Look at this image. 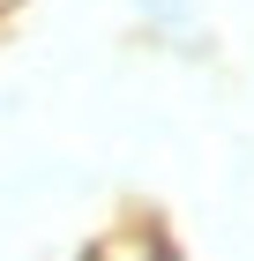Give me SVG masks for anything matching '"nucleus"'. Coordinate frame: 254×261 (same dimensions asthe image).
Wrapping results in <instances>:
<instances>
[{
    "instance_id": "1",
    "label": "nucleus",
    "mask_w": 254,
    "mask_h": 261,
    "mask_svg": "<svg viewBox=\"0 0 254 261\" xmlns=\"http://www.w3.org/2000/svg\"><path fill=\"white\" fill-rule=\"evenodd\" d=\"M8 8H15V0H0V15H8Z\"/></svg>"
}]
</instances>
